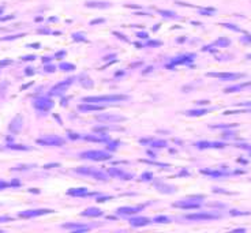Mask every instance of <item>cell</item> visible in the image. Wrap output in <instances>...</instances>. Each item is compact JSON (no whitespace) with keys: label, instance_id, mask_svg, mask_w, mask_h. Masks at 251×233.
Segmentation results:
<instances>
[{"label":"cell","instance_id":"6","mask_svg":"<svg viewBox=\"0 0 251 233\" xmlns=\"http://www.w3.org/2000/svg\"><path fill=\"white\" fill-rule=\"evenodd\" d=\"M34 108L38 109V111H42V112H47L49 109L53 108V101L48 97H41L38 100L34 101Z\"/></svg>","mask_w":251,"mask_h":233},{"label":"cell","instance_id":"18","mask_svg":"<svg viewBox=\"0 0 251 233\" xmlns=\"http://www.w3.org/2000/svg\"><path fill=\"white\" fill-rule=\"evenodd\" d=\"M10 130L12 131V132H19V131L22 130V117L21 116L15 117V119L12 120V123H11V125H10Z\"/></svg>","mask_w":251,"mask_h":233},{"label":"cell","instance_id":"5","mask_svg":"<svg viewBox=\"0 0 251 233\" xmlns=\"http://www.w3.org/2000/svg\"><path fill=\"white\" fill-rule=\"evenodd\" d=\"M186 218L193 221H207V220H217V218H220V215L213 214V213H195V214H187Z\"/></svg>","mask_w":251,"mask_h":233},{"label":"cell","instance_id":"2","mask_svg":"<svg viewBox=\"0 0 251 233\" xmlns=\"http://www.w3.org/2000/svg\"><path fill=\"white\" fill-rule=\"evenodd\" d=\"M75 172L79 173V175H83V176H92V177L97 179V180H108L109 176L106 173H104L103 170H97L94 168H90V166H81V168H77Z\"/></svg>","mask_w":251,"mask_h":233},{"label":"cell","instance_id":"13","mask_svg":"<svg viewBox=\"0 0 251 233\" xmlns=\"http://www.w3.org/2000/svg\"><path fill=\"white\" fill-rule=\"evenodd\" d=\"M194 57H195V55H184V56H180V57L175 59V60H172V66H176V64H188L191 63V61L194 60ZM171 66V67H172Z\"/></svg>","mask_w":251,"mask_h":233},{"label":"cell","instance_id":"36","mask_svg":"<svg viewBox=\"0 0 251 233\" xmlns=\"http://www.w3.org/2000/svg\"><path fill=\"white\" fill-rule=\"evenodd\" d=\"M23 59H25V60H34L36 57H34V56H27V57H23Z\"/></svg>","mask_w":251,"mask_h":233},{"label":"cell","instance_id":"7","mask_svg":"<svg viewBox=\"0 0 251 233\" xmlns=\"http://www.w3.org/2000/svg\"><path fill=\"white\" fill-rule=\"evenodd\" d=\"M202 204L201 200H194V199H188V200H180V202H175L173 206L175 207H180V209H199Z\"/></svg>","mask_w":251,"mask_h":233},{"label":"cell","instance_id":"28","mask_svg":"<svg viewBox=\"0 0 251 233\" xmlns=\"http://www.w3.org/2000/svg\"><path fill=\"white\" fill-rule=\"evenodd\" d=\"M160 14H164V16H169V18H176V14L172 12V11H164V10H160Z\"/></svg>","mask_w":251,"mask_h":233},{"label":"cell","instance_id":"19","mask_svg":"<svg viewBox=\"0 0 251 233\" xmlns=\"http://www.w3.org/2000/svg\"><path fill=\"white\" fill-rule=\"evenodd\" d=\"M67 194L71 196H86L89 195V192H87L86 188H71L70 191H67Z\"/></svg>","mask_w":251,"mask_h":233},{"label":"cell","instance_id":"34","mask_svg":"<svg viewBox=\"0 0 251 233\" xmlns=\"http://www.w3.org/2000/svg\"><path fill=\"white\" fill-rule=\"evenodd\" d=\"M112 196H103V198H98L97 199V202H105L106 199H111Z\"/></svg>","mask_w":251,"mask_h":233},{"label":"cell","instance_id":"14","mask_svg":"<svg viewBox=\"0 0 251 233\" xmlns=\"http://www.w3.org/2000/svg\"><path fill=\"white\" fill-rule=\"evenodd\" d=\"M71 83H72V79H70V78H68V79H66V81H64V82L58 83V85H56L55 87L52 89L51 94H58V93H59V90H60V91H64L67 87H68L70 85H71Z\"/></svg>","mask_w":251,"mask_h":233},{"label":"cell","instance_id":"26","mask_svg":"<svg viewBox=\"0 0 251 233\" xmlns=\"http://www.w3.org/2000/svg\"><path fill=\"white\" fill-rule=\"evenodd\" d=\"M150 145L153 147H165L167 146V142L165 140H154V142H150Z\"/></svg>","mask_w":251,"mask_h":233},{"label":"cell","instance_id":"38","mask_svg":"<svg viewBox=\"0 0 251 233\" xmlns=\"http://www.w3.org/2000/svg\"><path fill=\"white\" fill-rule=\"evenodd\" d=\"M197 104H209V101H198Z\"/></svg>","mask_w":251,"mask_h":233},{"label":"cell","instance_id":"24","mask_svg":"<svg viewBox=\"0 0 251 233\" xmlns=\"http://www.w3.org/2000/svg\"><path fill=\"white\" fill-rule=\"evenodd\" d=\"M154 221H156V222H160V224H168V222H171V218L165 217V215H159V217L154 218Z\"/></svg>","mask_w":251,"mask_h":233},{"label":"cell","instance_id":"9","mask_svg":"<svg viewBox=\"0 0 251 233\" xmlns=\"http://www.w3.org/2000/svg\"><path fill=\"white\" fill-rule=\"evenodd\" d=\"M97 120L104 123H117V122H124L126 117L119 116V115H108V113H103V115H98Z\"/></svg>","mask_w":251,"mask_h":233},{"label":"cell","instance_id":"8","mask_svg":"<svg viewBox=\"0 0 251 233\" xmlns=\"http://www.w3.org/2000/svg\"><path fill=\"white\" fill-rule=\"evenodd\" d=\"M209 77H214V78H220L222 81H236L239 78L243 77V74H233V72H209Z\"/></svg>","mask_w":251,"mask_h":233},{"label":"cell","instance_id":"12","mask_svg":"<svg viewBox=\"0 0 251 233\" xmlns=\"http://www.w3.org/2000/svg\"><path fill=\"white\" fill-rule=\"evenodd\" d=\"M148 224H150V220H149V218H145V217H135V218H131V220H130V225L137 226V228L145 226V225H148Z\"/></svg>","mask_w":251,"mask_h":233},{"label":"cell","instance_id":"30","mask_svg":"<svg viewBox=\"0 0 251 233\" xmlns=\"http://www.w3.org/2000/svg\"><path fill=\"white\" fill-rule=\"evenodd\" d=\"M159 45H161L160 41H150V43H148V46H159Z\"/></svg>","mask_w":251,"mask_h":233},{"label":"cell","instance_id":"16","mask_svg":"<svg viewBox=\"0 0 251 233\" xmlns=\"http://www.w3.org/2000/svg\"><path fill=\"white\" fill-rule=\"evenodd\" d=\"M82 215L83 217H100V215H103V211L100 209H96V207H89L85 211H82Z\"/></svg>","mask_w":251,"mask_h":233},{"label":"cell","instance_id":"29","mask_svg":"<svg viewBox=\"0 0 251 233\" xmlns=\"http://www.w3.org/2000/svg\"><path fill=\"white\" fill-rule=\"evenodd\" d=\"M152 177H153V175H152L150 172H149V173H143V175H142V180H152Z\"/></svg>","mask_w":251,"mask_h":233},{"label":"cell","instance_id":"11","mask_svg":"<svg viewBox=\"0 0 251 233\" xmlns=\"http://www.w3.org/2000/svg\"><path fill=\"white\" fill-rule=\"evenodd\" d=\"M143 209V206H127V207H120L117 209V213L119 214H137L139 213L141 210Z\"/></svg>","mask_w":251,"mask_h":233},{"label":"cell","instance_id":"15","mask_svg":"<svg viewBox=\"0 0 251 233\" xmlns=\"http://www.w3.org/2000/svg\"><path fill=\"white\" fill-rule=\"evenodd\" d=\"M109 173L113 175V176H116V177H119V179H122V180H131L132 179V175L126 173V172L119 170V169H109Z\"/></svg>","mask_w":251,"mask_h":233},{"label":"cell","instance_id":"33","mask_svg":"<svg viewBox=\"0 0 251 233\" xmlns=\"http://www.w3.org/2000/svg\"><path fill=\"white\" fill-rule=\"evenodd\" d=\"M117 142H115V143H109L108 145V149H111V150H113V149H117Z\"/></svg>","mask_w":251,"mask_h":233},{"label":"cell","instance_id":"17","mask_svg":"<svg viewBox=\"0 0 251 233\" xmlns=\"http://www.w3.org/2000/svg\"><path fill=\"white\" fill-rule=\"evenodd\" d=\"M85 104H86V105H79V106H78V109H79V111L86 112V111H103V109H104V106L96 105V104H90V102H85Z\"/></svg>","mask_w":251,"mask_h":233},{"label":"cell","instance_id":"3","mask_svg":"<svg viewBox=\"0 0 251 233\" xmlns=\"http://www.w3.org/2000/svg\"><path fill=\"white\" fill-rule=\"evenodd\" d=\"M81 157L86 159H92V161H106L111 158V153L103 150H89L81 154Z\"/></svg>","mask_w":251,"mask_h":233},{"label":"cell","instance_id":"1","mask_svg":"<svg viewBox=\"0 0 251 233\" xmlns=\"http://www.w3.org/2000/svg\"><path fill=\"white\" fill-rule=\"evenodd\" d=\"M126 95L123 94H111V95H96V97H85L83 102L90 104H101V102H120L126 100Z\"/></svg>","mask_w":251,"mask_h":233},{"label":"cell","instance_id":"21","mask_svg":"<svg viewBox=\"0 0 251 233\" xmlns=\"http://www.w3.org/2000/svg\"><path fill=\"white\" fill-rule=\"evenodd\" d=\"M250 85V83H244V85H236V86H231V87H227L225 89V93H232V91H239L244 87V86Z\"/></svg>","mask_w":251,"mask_h":233},{"label":"cell","instance_id":"22","mask_svg":"<svg viewBox=\"0 0 251 233\" xmlns=\"http://www.w3.org/2000/svg\"><path fill=\"white\" fill-rule=\"evenodd\" d=\"M59 68H60L61 71H72V70H75V66L71 63H61L60 66H59Z\"/></svg>","mask_w":251,"mask_h":233},{"label":"cell","instance_id":"27","mask_svg":"<svg viewBox=\"0 0 251 233\" xmlns=\"http://www.w3.org/2000/svg\"><path fill=\"white\" fill-rule=\"evenodd\" d=\"M229 44H231V41H229V40H225V38H220V40H217L216 45H218V46H228Z\"/></svg>","mask_w":251,"mask_h":233},{"label":"cell","instance_id":"37","mask_svg":"<svg viewBox=\"0 0 251 233\" xmlns=\"http://www.w3.org/2000/svg\"><path fill=\"white\" fill-rule=\"evenodd\" d=\"M47 71H51V72H52V71H55V68H53L52 66H51V67H47Z\"/></svg>","mask_w":251,"mask_h":233},{"label":"cell","instance_id":"31","mask_svg":"<svg viewBox=\"0 0 251 233\" xmlns=\"http://www.w3.org/2000/svg\"><path fill=\"white\" fill-rule=\"evenodd\" d=\"M231 214L232 215H244V214H249V213H242V211H238V210H232Z\"/></svg>","mask_w":251,"mask_h":233},{"label":"cell","instance_id":"35","mask_svg":"<svg viewBox=\"0 0 251 233\" xmlns=\"http://www.w3.org/2000/svg\"><path fill=\"white\" fill-rule=\"evenodd\" d=\"M138 37H141V38H148L149 36L146 34V33H138Z\"/></svg>","mask_w":251,"mask_h":233},{"label":"cell","instance_id":"32","mask_svg":"<svg viewBox=\"0 0 251 233\" xmlns=\"http://www.w3.org/2000/svg\"><path fill=\"white\" fill-rule=\"evenodd\" d=\"M11 184H8V183H5V181H2L0 180V190H4V188H7V187H10Z\"/></svg>","mask_w":251,"mask_h":233},{"label":"cell","instance_id":"4","mask_svg":"<svg viewBox=\"0 0 251 233\" xmlns=\"http://www.w3.org/2000/svg\"><path fill=\"white\" fill-rule=\"evenodd\" d=\"M37 143L42 146H56L58 147V146H63L66 140L60 136H45V138L37 139Z\"/></svg>","mask_w":251,"mask_h":233},{"label":"cell","instance_id":"20","mask_svg":"<svg viewBox=\"0 0 251 233\" xmlns=\"http://www.w3.org/2000/svg\"><path fill=\"white\" fill-rule=\"evenodd\" d=\"M64 228L72 229V231H75V232H79V231H87V229H89V226L82 225V224H78V225H75V224H66V225H64Z\"/></svg>","mask_w":251,"mask_h":233},{"label":"cell","instance_id":"23","mask_svg":"<svg viewBox=\"0 0 251 233\" xmlns=\"http://www.w3.org/2000/svg\"><path fill=\"white\" fill-rule=\"evenodd\" d=\"M207 113L206 109H198V111H188L187 115L188 116H201V115H205Z\"/></svg>","mask_w":251,"mask_h":233},{"label":"cell","instance_id":"10","mask_svg":"<svg viewBox=\"0 0 251 233\" xmlns=\"http://www.w3.org/2000/svg\"><path fill=\"white\" fill-rule=\"evenodd\" d=\"M53 210H48V209H42V210H27V211H22L19 213V217L23 218H32V217H38L42 214H48V213H52Z\"/></svg>","mask_w":251,"mask_h":233},{"label":"cell","instance_id":"25","mask_svg":"<svg viewBox=\"0 0 251 233\" xmlns=\"http://www.w3.org/2000/svg\"><path fill=\"white\" fill-rule=\"evenodd\" d=\"M87 7H98V8H104V7H108L109 4H106V3H92V2H87L86 3Z\"/></svg>","mask_w":251,"mask_h":233}]
</instances>
